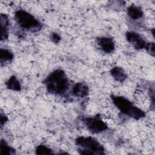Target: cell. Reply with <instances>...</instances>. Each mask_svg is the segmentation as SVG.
I'll return each mask as SVG.
<instances>
[{
	"instance_id": "7c38bea8",
	"label": "cell",
	"mask_w": 155,
	"mask_h": 155,
	"mask_svg": "<svg viewBox=\"0 0 155 155\" xmlns=\"http://www.w3.org/2000/svg\"><path fill=\"white\" fill-rule=\"evenodd\" d=\"M5 85L7 88L13 91H20L21 85L19 81L15 76H11L5 82Z\"/></svg>"
},
{
	"instance_id": "9a60e30c",
	"label": "cell",
	"mask_w": 155,
	"mask_h": 155,
	"mask_svg": "<svg viewBox=\"0 0 155 155\" xmlns=\"http://www.w3.org/2000/svg\"><path fill=\"white\" fill-rule=\"evenodd\" d=\"M36 154H53V152L50 148L45 145H40L36 147Z\"/></svg>"
},
{
	"instance_id": "7a4b0ae2",
	"label": "cell",
	"mask_w": 155,
	"mask_h": 155,
	"mask_svg": "<svg viewBox=\"0 0 155 155\" xmlns=\"http://www.w3.org/2000/svg\"><path fill=\"white\" fill-rule=\"evenodd\" d=\"M111 99L114 105L122 113L136 120L145 116V113L143 110L135 106L125 97L112 96Z\"/></svg>"
},
{
	"instance_id": "4fadbf2b",
	"label": "cell",
	"mask_w": 155,
	"mask_h": 155,
	"mask_svg": "<svg viewBox=\"0 0 155 155\" xmlns=\"http://www.w3.org/2000/svg\"><path fill=\"white\" fill-rule=\"evenodd\" d=\"M13 58V54L7 49L1 48L0 51V59L1 65L5 62L11 61Z\"/></svg>"
},
{
	"instance_id": "30bf717a",
	"label": "cell",
	"mask_w": 155,
	"mask_h": 155,
	"mask_svg": "<svg viewBox=\"0 0 155 155\" xmlns=\"http://www.w3.org/2000/svg\"><path fill=\"white\" fill-rule=\"evenodd\" d=\"M9 20L6 15H1V41L5 40L8 38V27Z\"/></svg>"
},
{
	"instance_id": "9c48e42d",
	"label": "cell",
	"mask_w": 155,
	"mask_h": 155,
	"mask_svg": "<svg viewBox=\"0 0 155 155\" xmlns=\"http://www.w3.org/2000/svg\"><path fill=\"white\" fill-rule=\"evenodd\" d=\"M111 76L116 81L120 82L124 81L127 77L124 70L119 67H113L110 71Z\"/></svg>"
},
{
	"instance_id": "277c9868",
	"label": "cell",
	"mask_w": 155,
	"mask_h": 155,
	"mask_svg": "<svg viewBox=\"0 0 155 155\" xmlns=\"http://www.w3.org/2000/svg\"><path fill=\"white\" fill-rule=\"evenodd\" d=\"M15 19L21 28L31 32L38 31L42 27V24L33 15L24 10H17Z\"/></svg>"
},
{
	"instance_id": "8992f818",
	"label": "cell",
	"mask_w": 155,
	"mask_h": 155,
	"mask_svg": "<svg viewBox=\"0 0 155 155\" xmlns=\"http://www.w3.org/2000/svg\"><path fill=\"white\" fill-rule=\"evenodd\" d=\"M126 38L128 42L137 50L145 48L147 44L146 41L139 33L134 31L127 32Z\"/></svg>"
},
{
	"instance_id": "2e32d148",
	"label": "cell",
	"mask_w": 155,
	"mask_h": 155,
	"mask_svg": "<svg viewBox=\"0 0 155 155\" xmlns=\"http://www.w3.org/2000/svg\"><path fill=\"white\" fill-rule=\"evenodd\" d=\"M145 49L151 56H154V44L153 42L147 43Z\"/></svg>"
},
{
	"instance_id": "3957f363",
	"label": "cell",
	"mask_w": 155,
	"mask_h": 155,
	"mask_svg": "<svg viewBox=\"0 0 155 155\" xmlns=\"http://www.w3.org/2000/svg\"><path fill=\"white\" fill-rule=\"evenodd\" d=\"M76 145L79 151L82 154H104V147L94 137L91 136H81L76 140Z\"/></svg>"
},
{
	"instance_id": "ba28073f",
	"label": "cell",
	"mask_w": 155,
	"mask_h": 155,
	"mask_svg": "<svg viewBox=\"0 0 155 155\" xmlns=\"http://www.w3.org/2000/svg\"><path fill=\"white\" fill-rule=\"evenodd\" d=\"M89 91L88 85L84 82L76 83L72 88V94L78 97H84L87 96Z\"/></svg>"
},
{
	"instance_id": "52a82bcc",
	"label": "cell",
	"mask_w": 155,
	"mask_h": 155,
	"mask_svg": "<svg viewBox=\"0 0 155 155\" xmlns=\"http://www.w3.org/2000/svg\"><path fill=\"white\" fill-rule=\"evenodd\" d=\"M97 42L101 50L105 53H111L115 49V44L111 38L100 37L97 39Z\"/></svg>"
},
{
	"instance_id": "6da1fadb",
	"label": "cell",
	"mask_w": 155,
	"mask_h": 155,
	"mask_svg": "<svg viewBox=\"0 0 155 155\" xmlns=\"http://www.w3.org/2000/svg\"><path fill=\"white\" fill-rule=\"evenodd\" d=\"M47 91L56 95H63L69 87V81L65 73L57 69L50 73L44 81Z\"/></svg>"
},
{
	"instance_id": "e0dca14e",
	"label": "cell",
	"mask_w": 155,
	"mask_h": 155,
	"mask_svg": "<svg viewBox=\"0 0 155 155\" xmlns=\"http://www.w3.org/2000/svg\"><path fill=\"white\" fill-rule=\"evenodd\" d=\"M50 39L51 40V41L57 44V43L59 42V41L61 39V38L60 35L58 33L53 32L50 35Z\"/></svg>"
},
{
	"instance_id": "5bb4252c",
	"label": "cell",
	"mask_w": 155,
	"mask_h": 155,
	"mask_svg": "<svg viewBox=\"0 0 155 155\" xmlns=\"http://www.w3.org/2000/svg\"><path fill=\"white\" fill-rule=\"evenodd\" d=\"M15 153V150L8 146V145L3 140H1L0 143V153L12 154Z\"/></svg>"
},
{
	"instance_id": "ac0fdd59",
	"label": "cell",
	"mask_w": 155,
	"mask_h": 155,
	"mask_svg": "<svg viewBox=\"0 0 155 155\" xmlns=\"http://www.w3.org/2000/svg\"><path fill=\"white\" fill-rule=\"evenodd\" d=\"M7 120V117L1 113V126H2L3 124L5 122H6Z\"/></svg>"
},
{
	"instance_id": "8fae6325",
	"label": "cell",
	"mask_w": 155,
	"mask_h": 155,
	"mask_svg": "<svg viewBox=\"0 0 155 155\" xmlns=\"http://www.w3.org/2000/svg\"><path fill=\"white\" fill-rule=\"evenodd\" d=\"M127 14L131 19L136 20L140 19L143 16V13L140 7L131 5L127 9Z\"/></svg>"
},
{
	"instance_id": "5b68a950",
	"label": "cell",
	"mask_w": 155,
	"mask_h": 155,
	"mask_svg": "<svg viewBox=\"0 0 155 155\" xmlns=\"http://www.w3.org/2000/svg\"><path fill=\"white\" fill-rule=\"evenodd\" d=\"M82 121L87 129L93 133H101L108 129L107 124L97 116L84 117Z\"/></svg>"
}]
</instances>
